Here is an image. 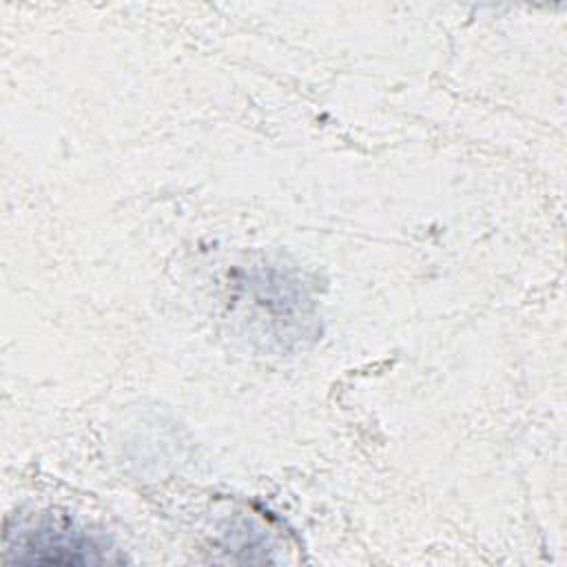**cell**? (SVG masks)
<instances>
[{"label": "cell", "instance_id": "1", "mask_svg": "<svg viewBox=\"0 0 567 567\" xmlns=\"http://www.w3.org/2000/svg\"><path fill=\"white\" fill-rule=\"evenodd\" d=\"M4 556L16 563L53 565H100L111 560L104 543L71 520L51 514L22 520L16 529L7 527Z\"/></svg>", "mask_w": 567, "mask_h": 567}]
</instances>
